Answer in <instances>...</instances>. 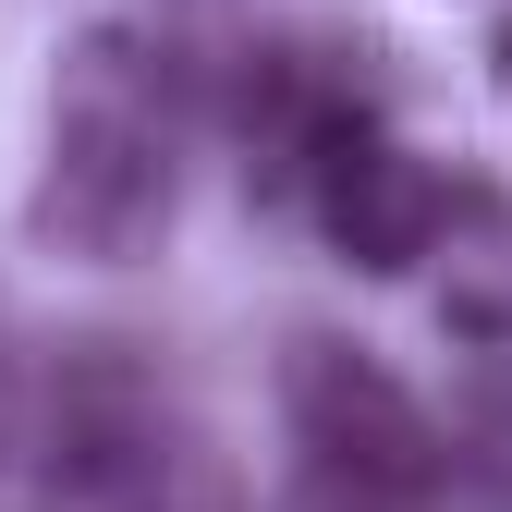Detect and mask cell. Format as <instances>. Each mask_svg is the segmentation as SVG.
<instances>
[{"label": "cell", "instance_id": "cell-4", "mask_svg": "<svg viewBox=\"0 0 512 512\" xmlns=\"http://www.w3.org/2000/svg\"><path fill=\"white\" fill-rule=\"evenodd\" d=\"M293 220L330 244L342 269H366V281H415L427 256H464V232H500V196L464 159H427V147L391 135V122H366L354 147L317 159Z\"/></svg>", "mask_w": 512, "mask_h": 512}, {"label": "cell", "instance_id": "cell-3", "mask_svg": "<svg viewBox=\"0 0 512 512\" xmlns=\"http://www.w3.org/2000/svg\"><path fill=\"white\" fill-rule=\"evenodd\" d=\"M232 159H244V196L256 208H305V183L330 147H354L366 122H391V74H378L366 37H317L281 25L232 61Z\"/></svg>", "mask_w": 512, "mask_h": 512}, {"label": "cell", "instance_id": "cell-2", "mask_svg": "<svg viewBox=\"0 0 512 512\" xmlns=\"http://www.w3.org/2000/svg\"><path fill=\"white\" fill-rule=\"evenodd\" d=\"M269 391H281V439H293L281 476L391 500V512H452V439H439V403H415L366 342L293 330Z\"/></svg>", "mask_w": 512, "mask_h": 512}, {"label": "cell", "instance_id": "cell-1", "mask_svg": "<svg viewBox=\"0 0 512 512\" xmlns=\"http://www.w3.org/2000/svg\"><path fill=\"white\" fill-rule=\"evenodd\" d=\"M196 183V74L159 25H74L49 61V147H37V244L74 269H147L183 232Z\"/></svg>", "mask_w": 512, "mask_h": 512}, {"label": "cell", "instance_id": "cell-5", "mask_svg": "<svg viewBox=\"0 0 512 512\" xmlns=\"http://www.w3.org/2000/svg\"><path fill=\"white\" fill-rule=\"evenodd\" d=\"M452 403H439V439H452V512H512V330H452Z\"/></svg>", "mask_w": 512, "mask_h": 512}, {"label": "cell", "instance_id": "cell-6", "mask_svg": "<svg viewBox=\"0 0 512 512\" xmlns=\"http://www.w3.org/2000/svg\"><path fill=\"white\" fill-rule=\"evenodd\" d=\"M488 61H500V98H512V13H500V37H488Z\"/></svg>", "mask_w": 512, "mask_h": 512}]
</instances>
